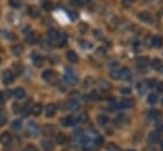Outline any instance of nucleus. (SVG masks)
<instances>
[{
	"label": "nucleus",
	"instance_id": "obj_1",
	"mask_svg": "<svg viewBox=\"0 0 163 151\" xmlns=\"http://www.w3.org/2000/svg\"><path fill=\"white\" fill-rule=\"evenodd\" d=\"M77 123H78V119L74 116H68L61 119V124L65 126V127H68V126H75Z\"/></svg>",
	"mask_w": 163,
	"mask_h": 151
},
{
	"label": "nucleus",
	"instance_id": "obj_2",
	"mask_svg": "<svg viewBox=\"0 0 163 151\" xmlns=\"http://www.w3.org/2000/svg\"><path fill=\"white\" fill-rule=\"evenodd\" d=\"M14 81V74L11 71L7 70V71H4V74H3V83L4 84H11Z\"/></svg>",
	"mask_w": 163,
	"mask_h": 151
},
{
	"label": "nucleus",
	"instance_id": "obj_3",
	"mask_svg": "<svg viewBox=\"0 0 163 151\" xmlns=\"http://www.w3.org/2000/svg\"><path fill=\"white\" fill-rule=\"evenodd\" d=\"M27 132L29 134V136H32V137H36L38 135V126L31 122V123H28V127H27Z\"/></svg>",
	"mask_w": 163,
	"mask_h": 151
},
{
	"label": "nucleus",
	"instance_id": "obj_4",
	"mask_svg": "<svg viewBox=\"0 0 163 151\" xmlns=\"http://www.w3.org/2000/svg\"><path fill=\"white\" fill-rule=\"evenodd\" d=\"M45 113H46V117H54L56 113V105L55 104H49L46 107Z\"/></svg>",
	"mask_w": 163,
	"mask_h": 151
},
{
	"label": "nucleus",
	"instance_id": "obj_5",
	"mask_svg": "<svg viewBox=\"0 0 163 151\" xmlns=\"http://www.w3.org/2000/svg\"><path fill=\"white\" fill-rule=\"evenodd\" d=\"M65 80L68 81V83H70V84H74V83H77V76H75V74L73 71H66V74H65Z\"/></svg>",
	"mask_w": 163,
	"mask_h": 151
},
{
	"label": "nucleus",
	"instance_id": "obj_6",
	"mask_svg": "<svg viewBox=\"0 0 163 151\" xmlns=\"http://www.w3.org/2000/svg\"><path fill=\"white\" fill-rule=\"evenodd\" d=\"M159 140H161L159 132H152V134L149 135V137H148V141L150 143H157V142H159Z\"/></svg>",
	"mask_w": 163,
	"mask_h": 151
},
{
	"label": "nucleus",
	"instance_id": "obj_7",
	"mask_svg": "<svg viewBox=\"0 0 163 151\" xmlns=\"http://www.w3.org/2000/svg\"><path fill=\"white\" fill-rule=\"evenodd\" d=\"M11 94H13L14 98H17V99H22V98H24L26 92H24V89H23V88H17Z\"/></svg>",
	"mask_w": 163,
	"mask_h": 151
},
{
	"label": "nucleus",
	"instance_id": "obj_8",
	"mask_svg": "<svg viewBox=\"0 0 163 151\" xmlns=\"http://www.w3.org/2000/svg\"><path fill=\"white\" fill-rule=\"evenodd\" d=\"M11 141V135L9 134V132H3L2 136H0V142H2L3 145H7Z\"/></svg>",
	"mask_w": 163,
	"mask_h": 151
},
{
	"label": "nucleus",
	"instance_id": "obj_9",
	"mask_svg": "<svg viewBox=\"0 0 163 151\" xmlns=\"http://www.w3.org/2000/svg\"><path fill=\"white\" fill-rule=\"evenodd\" d=\"M42 77H44V79H45L46 81L51 83V81H54V80H55V74H54L52 71L47 70V71H45L44 74H42Z\"/></svg>",
	"mask_w": 163,
	"mask_h": 151
},
{
	"label": "nucleus",
	"instance_id": "obj_10",
	"mask_svg": "<svg viewBox=\"0 0 163 151\" xmlns=\"http://www.w3.org/2000/svg\"><path fill=\"white\" fill-rule=\"evenodd\" d=\"M23 51H24V48H23V46H22V45H14L13 47H11V52H13L15 56L22 55Z\"/></svg>",
	"mask_w": 163,
	"mask_h": 151
},
{
	"label": "nucleus",
	"instance_id": "obj_11",
	"mask_svg": "<svg viewBox=\"0 0 163 151\" xmlns=\"http://www.w3.org/2000/svg\"><path fill=\"white\" fill-rule=\"evenodd\" d=\"M56 142L59 145H65L66 142H68V137H66V135H64V134H57L56 135Z\"/></svg>",
	"mask_w": 163,
	"mask_h": 151
},
{
	"label": "nucleus",
	"instance_id": "obj_12",
	"mask_svg": "<svg viewBox=\"0 0 163 151\" xmlns=\"http://www.w3.org/2000/svg\"><path fill=\"white\" fill-rule=\"evenodd\" d=\"M31 112H32L33 116H40L41 112H42V105H41V104H34V105L32 107Z\"/></svg>",
	"mask_w": 163,
	"mask_h": 151
},
{
	"label": "nucleus",
	"instance_id": "obj_13",
	"mask_svg": "<svg viewBox=\"0 0 163 151\" xmlns=\"http://www.w3.org/2000/svg\"><path fill=\"white\" fill-rule=\"evenodd\" d=\"M26 41L29 42L31 45H34V43H37V36H36L34 33H29L27 37H26Z\"/></svg>",
	"mask_w": 163,
	"mask_h": 151
},
{
	"label": "nucleus",
	"instance_id": "obj_14",
	"mask_svg": "<svg viewBox=\"0 0 163 151\" xmlns=\"http://www.w3.org/2000/svg\"><path fill=\"white\" fill-rule=\"evenodd\" d=\"M38 9L36 8V7H29L28 8V14L31 15V17H33V18H36V17H38Z\"/></svg>",
	"mask_w": 163,
	"mask_h": 151
},
{
	"label": "nucleus",
	"instance_id": "obj_15",
	"mask_svg": "<svg viewBox=\"0 0 163 151\" xmlns=\"http://www.w3.org/2000/svg\"><path fill=\"white\" fill-rule=\"evenodd\" d=\"M54 127L52 126H45L44 127V130H42V132H44V135H46V136H50V135H52L54 134Z\"/></svg>",
	"mask_w": 163,
	"mask_h": 151
},
{
	"label": "nucleus",
	"instance_id": "obj_16",
	"mask_svg": "<svg viewBox=\"0 0 163 151\" xmlns=\"http://www.w3.org/2000/svg\"><path fill=\"white\" fill-rule=\"evenodd\" d=\"M11 128L13 130H21L22 128V121L21 119H15V121H13L11 122Z\"/></svg>",
	"mask_w": 163,
	"mask_h": 151
},
{
	"label": "nucleus",
	"instance_id": "obj_17",
	"mask_svg": "<svg viewBox=\"0 0 163 151\" xmlns=\"http://www.w3.org/2000/svg\"><path fill=\"white\" fill-rule=\"evenodd\" d=\"M33 61H34V65L36 66H42V64H44V58H42L41 56L34 55L33 56Z\"/></svg>",
	"mask_w": 163,
	"mask_h": 151
},
{
	"label": "nucleus",
	"instance_id": "obj_18",
	"mask_svg": "<svg viewBox=\"0 0 163 151\" xmlns=\"http://www.w3.org/2000/svg\"><path fill=\"white\" fill-rule=\"evenodd\" d=\"M107 122H108V118H107L106 116H103V114H101V116L98 117V123H99V124L106 126V124H107Z\"/></svg>",
	"mask_w": 163,
	"mask_h": 151
},
{
	"label": "nucleus",
	"instance_id": "obj_19",
	"mask_svg": "<svg viewBox=\"0 0 163 151\" xmlns=\"http://www.w3.org/2000/svg\"><path fill=\"white\" fill-rule=\"evenodd\" d=\"M29 112H31V109H29V107H28V105H24V107H23L22 109H21V113H22V116H23V117H27L28 114H29Z\"/></svg>",
	"mask_w": 163,
	"mask_h": 151
},
{
	"label": "nucleus",
	"instance_id": "obj_20",
	"mask_svg": "<svg viewBox=\"0 0 163 151\" xmlns=\"http://www.w3.org/2000/svg\"><path fill=\"white\" fill-rule=\"evenodd\" d=\"M9 5L13 8H19L21 7V0H9Z\"/></svg>",
	"mask_w": 163,
	"mask_h": 151
},
{
	"label": "nucleus",
	"instance_id": "obj_21",
	"mask_svg": "<svg viewBox=\"0 0 163 151\" xmlns=\"http://www.w3.org/2000/svg\"><path fill=\"white\" fill-rule=\"evenodd\" d=\"M68 58L70 60V62H77L78 61V57L74 52H68Z\"/></svg>",
	"mask_w": 163,
	"mask_h": 151
},
{
	"label": "nucleus",
	"instance_id": "obj_22",
	"mask_svg": "<svg viewBox=\"0 0 163 151\" xmlns=\"http://www.w3.org/2000/svg\"><path fill=\"white\" fill-rule=\"evenodd\" d=\"M8 94L10 95L11 93H10V92H9V93H5V92H0V104H2V103H4V102H5V99H7Z\"/></svg>",
	"mask_w": 163,
	"mask_h": 151
},
{
	"label": "nucleus",
	"instance_id": "obj_23",
	"mask_svg": "<svg viewBox=\"0 0 163 151\" xmlns=\"http://www.w3.org/2000/svg\"><path fill=\"white\" fill-rule=\"evenodd\" d=\"M87 99H89V100H96V99H98V94L96 93V92H93V93H89L87 96H86Z\"/></svg>",
	"mask_w": 163,
	"mask_h": 151
},
{
	"label": "nucleus",
	"instance_id": "obj_24",
	"mask_svg": "<svg viewBox=\"0 0 163 151\" xmlns=\"http://www.w3.org/2000/svg\"><path fill=\"white\" fill-rule=\"evenodd\" d=\"M93 143L96 145V146H101V145L103 143V138H102L101 136H97V137H96V140H94V142H93Z\"/></svg>",
	"mask_w": 163,
	"mask_h": 151
},
{
	"label": "nucleus",
	"instance_id": "obj_25",
	"mask_svg": "<svg viewBox=\"0 0 163 151\" xmlns=\"http://www.w3.org/2000/svg\"><path fill=\"white\" fill-rule=\"evenodd\" d=\"M42 145H44L45 149H51L52 147V142L49 141V140H44V141H42Z\"/></svg>",
	"mask_w": 163,
	"mask_h": 151
},
{
	"label": "nucleus",
	"instance_id": "obj_26",
	"mask_svg": "<svg viewBox=\"0 0 163 151\" xmlns=\"http://www.w3.org/2000/svg\"><path fill=\"white\" fill-rule=\"evenodd\" d=\"M115 123H116L117 126H121L124 123V116H119L116 119H115Z\"/></svg>",
	"mask_w": 163,
	"mask_h": 151
},
{
	"label": "nucleus",
	"instance_id": "obj_27",
	"mask_svg": "<svg viewBox=\"0 0 163 151\" xmlns=\"http://www.w3.org/2000/svg\"><path fill=\"white\" fill-rule=\"evenodd\" d=\"M5 122H7V117H5L4 113H0V126L5 124Z\"/></svg>",
	"mask_w": 163,
	"mask_h": 151
},
{
	"label": "nucleus",
	"instance_id": "obj_28",
	"mask_svg": "<svg viewBox=\"0 0 163 151\" xmlns=\"http://www.w3.org/2000/svg\"><path fill=\"white\" fill-rule=\"evenodd\" d=\"M121 107H125V108L131 107V102L130 100H122L121 102Z\"/></svg>",
	"mask_w": 163,
	"mask_h": 151
},
{
	"label": "nucleus",
	"instance_id": "obj_29",
	"mask_svg": "<svg viewBox=\"0 0 163 151\" xmlns=\"http://www.w3.org/2000/svg\"><path fill=\"white\" fill-rule=\"evenodd\" d=\"M155 102H157V96L155 95H150L149 96V103L153 104V103H155Z\"/></svg>",
	"mask_w": 163,
	"mask_h": 151
},
{
	"label": "nucleus",
	"instance_id": "obj_30",
	"mask_svg": "<svg viewBox=\"0 0 163 151\" xmlns=\"http://www.w3.org/2000/svg\"><path fill=\"white\" fill-rule=\"evenodd\" d=\"M26 151H37V149H36L33 145H29V146L26 149Z\"/></svg>",
	"mask_w": 163,
	"mask_h": 151
},
{
	"label": "nucleus",
	"instance_id": "obj_31",
	"mask_svg": "<svg viewBox=\"0 0 163 151\" xmlns=\"http://www.w3.org/2000/svg\"><path fill=\"white\" fill-rule=\"evenodd\" d=\"M44 8L49 10V9L51 8V3H49V2H45V3H44Z\"/></svg>",
	"mask_w": 163,
	"mask_h": 151
},
{
	"label": "nucleus",
	"instance_id": "obj_32",
	"mask_svg": "<svg viewBox=\"0 0 163 151\" xmlns=\"http://www.w3.org/2000/svg\"><path fill=\"white\" fill-rule=\"evenodd\" d=\"M149 114H150V117H152V118H155L157 116H158V112H157V111H152Z\"/></svg>",
	"mask_w": 163,
	"mask_h": 151
},
{
	"label": "nucleus",
	"instance_id": "obj_33",
	"mask_svg": "<svg viewBox=\"0 0 163 151\" xmlns=\"http://www.w3.org/2000/svg\"><path fill=\"white\" fill-rule=\"evenodd\" d=\"M110 150H112V151H117L119 149L115 146V143H110Z\"/></svg>",
	"mask_w": 163,
	"mask_h": 151
},
{
	"label": "nucleus",
	"instance_id": "obj_34",
	"mask_svg": "<svg viewBox=\"0 0 163 151\" xmlns=\"http://www.w3.org/2000/svg\"><path fill=\"white\" fill-rule=\"evenodd\" d=\"M157 130H158V132H163V123L157 126Z\"/></svg>",
	"mask_w": 163,
	"mask_h": 151
},
{
	"label": "nucleus",
	"instance_id": "obj_35",
	"mask_svg": "<svg viewBox=\"0 0 163 151\" xmlns=\"http://www.w3.org/2000/svg\"><path fill=\"white\" fill-rule=\"evenodd\" d=\"M161 149H162V151H163V141L161 142Z\"/></svg>",
	"mask_w": 163,
	"mask_h": 151
},
{
	"label": "nucleus",
	"instance_id": "obj_36",
	"mask_svg": "<svg viewBox=\"0 0 163 151\" xmlns=\"http://www.w3.org/2000/svg\"><path fill=\"white\" fill-rule=\"evenodd\" d=\"M125 151H135V150H131V149H129V150H125Z\"/></svg>",
	"mask_w": 163,
	"mask_h": 151
}]
</instances>
